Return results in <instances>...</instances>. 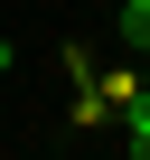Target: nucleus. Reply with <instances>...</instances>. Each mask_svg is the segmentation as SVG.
Here are the masks:
<instances>
[{
	"label": "nucleus",
	"instance_id": "f257e3e1",
	"mask_svg": "<svg viewBox=\"0 0 150 160\" xmlns=\"http://www.w3.org/2000/svg\"><path fill=\"white\" fill-rule=\"evenodd\" d=\"M113 122H122V151H131V160H150V85H141V94H131Z\"/></svg>",
	"mask_w": 150,
	"mask_h": 160
},
{
	"label": "nucleus",
	"instance_id": "f03ea898",
	"mask_svg": "<svg viewBox=\"0 0 150 160\" xmlns=\"http://www.w3.org/2000/svg\"><path fill=\"white\" fill-rule=\"evenodd\" d=\"M103 122H113V94L94 75H75V132H103Z\"/></svg>",
	"mask_w": 150,
	"mask_h": 160
},
{
	"label": "nucleus",
	"instance_id": "7ed1b4c3",
	"mask_svg": "<svg viewBox=\"0 0 150 160\" xmlns=\"http://www.w3.org/2000/svg\"><path fill=\"white\" fill-rule=\"evenodd\" d=\"M94 85H103V94H113V113H122V104L141 94V66H94Z\"/></svg>",
	"mask_w": 150,
	"mask_h": 160
},
{
	"label": "nucleus",
	"instance_id": "20e7f679",
	"mask_svg": "<svg viewBox=\"0 0 150 160\" xmlns=\"http://www.w3.org/2000/svg\"><path fill=\"white\" fill-rule=\"evenodd\" d=\"M122 47H131V57L150 47V0H122Z\"/></svg>",
	"mask_w": 150,
	"mask_h": 160
},
{
	"label": "nucleus",
	"instance_id": "39448f33",
	"mask_svg": "<svg viewBox=\"0 0 150 160\" xmlns=\"http://www.w3.org/2000/svg\"><path fill=\"white\" fill-rule=\"evenodd\" d=\"M0 75H10V38H0Z\"/></svg>",
	"mask_w": 150,
	"mask_h": 160
}]
</instances>
